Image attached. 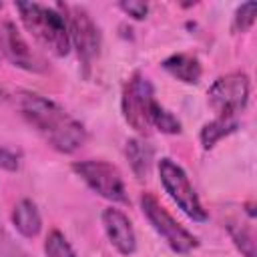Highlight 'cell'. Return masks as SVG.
Returning a JSON list of instances; mask_svg holds the SVG:
<instances>
[{
  "label": "cell",
  "mask_w": 257,
  "mask_h": 257,
  "mask_svg": "<svg viewBox=\"0 0 257 257\" xmlns=\"http://www.w3.org/2000/svg\"><path fill=\"white\" fill-rule=\"evenodd\" d=\"M16 104L26 122L38 131V135L58 153L70 155L86 143V128L80 120L68 114L54 100L36 92H20Z\"/></svg>",
  "instance_id": "1"
},
{
  "label": "cell",
  "mask_w": 257,
  "mask_h": 257,
  "mask_svg": "<svg viewBox=\"0 0 257 257\" xmlns=\"http://www.w3.org/2000/svg\"><path fill=\"white\" fill-rule=\"evenodd\" d=\"M16 10L24 28L54 56H66L70 52V34L64 14L58 6H46L38 2H18Z\"/></svg>",
  "instance_id": "2"
},
{
  "label": "cell",
  "mask_w": 257,
  "mask_h": 257,
  "mask_svg": "<svg viewBox=\"0 0 257 257\" xmlns=\"http://www.w3.org/2000/svg\"><path fill=\"white\" fill-rule=\"evenodd\" d=\"M159 179H161V185L163 189L167 191V195L173 199V203L193 221H207V211L203 209L201 201H199V195L195 193L187 173L183 171L181 165H177L173 159L169 157H163L159 161Z\"/></svg>",
  "instance_id": "3"
},
{
  "label": "cell",
  "mask_w": 257,
  "mask_h": 257,
  "mask_svg": "<svg viewBox=\"0 0 257 257\" xmlns=\"http://www.w3.org/2000/svg\"><path fill=\"white\" fill-rule=\"evenodd\" d=\"M141 209L151 227L165 239V243L175 251V253H189L195 247H199V239L187 231L161 203L153 193H143L141 195Z\"/></svg>",
  "instance_id": "4"
},
{
  "label": "cell",
  "mask_w": 257,
  "mask_h": 257,
  "mask_svg": "<svg viewBox=\"0 0 257 257\" xmlns=\"http://www.w3.org/2000/svg\"><path fill=\"white\" fill-rule=\"evenodd\" d=\"M58 10L66 18L68 34H70V46L76 48L78 60L84 66V74H86L92 60L100 52V30L82 6L58 4Z\"/></svg>",
  "instance_id": "5"
},
{
  "label": "cell",
  "mask_w": 257,
  "mask_h": 257,
  "mask_svg": "<svg viewBox=\"0 0 257 257\" xmlns=\"http://www.w3.org/2000/svg\"><path fill=\"white\" fill-rule=\"evenodd\" d=\"M72 171L102 199L122 205L128 203V193L122 173L114 165L100 159H86V161H76L72 165Z\"/></svg>",
  "instance_id": "6"
},
{
  "label": "cell",
  "mask_w": 257,
  "mask_h": 257,
  "mask_svg": "<svg viewBox=\"0 0 257 257\" xmlns=\"http://www.w3.org/2000/svg\"><path fill=\"white\" fill-rule=\"evenodd\" d=\"M157 102L155 98V90L151 80L141 74L135 72L128 82L124 84L122 90V98H120V108H122V116L124 120L139 133V135H149L153 131L151 126V108Z\"/></svg>",
  "instance_id": "7"
},
{
  "label": "cell",
  "mask_w": 257,
  "mask_h": 257,
  "mask_svg": "<svg viewBox=\"0 0 257 257\" xmlns=\"http://www.w3.org/2000/svg\"><path fill=\"white\" fill-rule=\"evenodd\" d=\"M249 76L245 72H229L219 76L207 90V100L217 116H237L249 102Z\"/></svg>",
  "instance_id": "8"
},
{
  "label": "cell",
  "mask_w": 257,
  "mask_h": 257,
  "mask_svg": "<svg viewBox=\"0 0 257 257\" xmlns=\"http://www.w3.org/2000/svg\"><path fill=\"white\" fill-rule=\"evenodd\" d=\"M0 54H4L18 68L30 72L44 70V60L32 52V48L12 22H0Z\"/></svg>",
  "instance_id": "9"
},
{
  "label": "cell",
  "mask_w": 257,
  "mask_h": 257,
  "mask_svg": "<svg viewBox=\"0 0 257 257\" xmlns=\"http://www.w3.org/2000/svg\"><path fill=\"white\" fill-rule=\"evenodd\" d=\"M104 233L110 241V245L120 253V255H133L137 251V235L131 219L114 207H106L100 215Z\"/></svg>",
  "instance_id": "10"
},
{
  "label": "cell",
  "mask_w": 257,
  "mask_h": 257,
  "mask_svg": "<svg viewBox=\"0 0 257 257\" xmlns=\"http://www.w3.org/2000/svg\"><path fill=\"white\" fill-rule=\"evenodd\" d=\"M173 78L185 82V84H197L201 80V74H203V68H201V62L197 56L193 54H185V52H179V54H171L169 58L163 60L161 64Z\"/></svg>",
  "instance_id": "11"
},
{
  "label": "cell",
  "mask_w": 257,
  "mask_h": 257,
  "mask_svg": "<svg viewBox=\"0 0 257 257\" xmlns=\"http://www.w3.org/2000/svg\"><path fill=\"white\" fill-rule=\"evenodd\" d=\"M12 225L22 237H28V239L36 237L42 229V219H40V211L36 203L30 199L18 201L12 211Z\"/></svg>",
  "instance_id": "12"
},
{
  "label": "cell",
  "mask_w": 257,
  "mask_h": 257,
  "mask_svg": "<svg viewBox=\"0 0 257 257\" xmlns=\"http://www.w3.org/2000/svg\"><path fill=\"white\" fill-rule=\"evenodd\" d=\"M126 159L131 163L133 173L139 179H145L151 173L153 161H155V149L151 143H147L145 139H128L126 147H124Z\"/></svg>",
  "instance_id": "13"
},
{
  "label": "cell",
  "mask_w": 257,
  "mask_h": 257,
  "mask_svg": "<svg viewBox=\"0 0 257 257\" xmlns=\"http://www.w3.org/2000/svg\"><path fill=\"white\" fill-rule=\"evenodd\" d=\"M239 128V120L237 116H217L209 122L203 124L201 133H199V141H201V147L205 151L213 149L221 139H225L227 135L235 133Z\"/></svg>",
  "instance_id": "14"
},
{
  "label": "cell",
  "mask_w": 257,
  "mask_h": 257,
  "mask_svg": "<svg viewBox=\"0 0 257 257\" xmlns=\"http://www.w3.org/2000/svg\"><path fill=\"white\" fill-rule=\"evenodd\" d=\"M227 231L243 257H255V237H253V229L247 223L237 219L227 221Z\"/></svg>",
  "instance_id": "15"
},
{
  "label": "cell",
  "mask_w": 257,
  "mask_h": 257,
  "mask_svg": "<svg viewBox=\"0 0 257 257\" xmlns=\"http://www.w3.org/2000/svg\"><path fill=\"white\" fill-rule=\"evenodd\" d=\"M151 126L165 133V135H179L181 133L179 118L175 114H171L165 106H161L159 102H155L151 108Z\"/></svg>",
  "instance_id": "16"
},
{
  "label": "cell",
  "mask_w": 257,
  "mask_h": 257,
  "mask_svg": "<svg viewBox=\"0 0 257 257\" xmlns=\"http://www.w3.org/2000/svg\"><path fill=\"white\" fill-rule=\"evenodd\" d=\"M44 253H46V257H76L72 245L66 241V237L58 229L48 233V237L44 241Z\"/></svg>",
  "instance_id": "17"
},
{
  "label": "cell",
  "mask_w": 257,
  "mask_h": 257,
  "mask_svg": "<svg viewBox=\"0 0 257 257\" xmlns=\"http://www.w3.org/2000/svg\"><path fill=\"white\" fill-rule=\"evenodd\" d=\"M257 14V2H243L233 16V30L235 32H247L255 24Z\"/></svg>",
  "instance_id": "18"
},
{
  "label": "cell",
  "mask_w": 257,
  "mask_h": 257,
  "mask_svg": "<svg viewBox=\"0 0 257 257\" xmlns=\"http://www.w3.org/2000/svg\"><path fill=\"white\" fill-rule=\"evenodd\" d=\"M118 8H120L124 14L133 16L135 20H143V18H147V14H149V6H147L145 2H137V0L120 2V4H118Z\"/></svg>",
  "instance_id": "19"
},
{
  "label": "cell",
  "mask_w": 257,
  "mask_h": 257,
  "mask_svg": "<svg viewBox=\"0 0 257 257\" xmlns=\"http://www.w3.org/2000/svg\"><path fill=\"white\" fill-rule=\"evenodd\" d=\"M0 167L6 169V171H18L20 157L8 147H0Z\"/></svg>",
  "instance_id": "20"
},
{
  "label": "cell",
  "mask_w": 257,
  "mask_h": 257,
  "mask_svg": "<svg viewBox=\"0 0 257 257\" xmlns=\"http://www.w3.org/2000/svg\"><path fill=\"white\" fill-rule=\"evenodd\" d=\"M0 96H2V88H0Z\"/></svg>",
  "instance_id": "21"
}]
</instances>
